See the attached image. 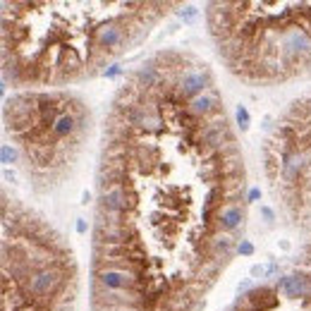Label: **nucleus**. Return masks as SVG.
Segmentation results:
<instances>
[{"instance_id":"nucleus-1","label":"nucleus","mask_w":311,"mask_h":311,"mask_svg":"<svg viewBox=\"0 0 311 311\" xmlns=\"http://www.w3.org/2000/svg\"><path fill=\"white\" fill-rule=\"evenodd\" d=\"M94 244H96V249L139 244V232H137L132 215H113L98 211L96 227H94Z\"/></svg>"},{"instance_id":"nucleus-2","label":"nucleus","mask_w":311,"mask_h":311,"mask_svg":"<svg viewBox=\"0 0 311 311\" xmlns=\"http://www.w3.org/2000/svg\"><path fill=\"white\" fill-rule=\"evenodd\" d=\"M278 51L290 72H297L311 65V34L290 22L278 32Z\"/></svg>"},{"instance_id":"nucleus-3","label":"nucleus","mask_w":311,"mask_h":311,"mask_svg":"<svg viewBox=\"0 0 311 311\" xmlns=\"http://www.w3.org/2000/svg\"><path fill=\"white\" fill-rule=\"evenodd\" d=\"M65 280H67L65 268L53 263L48 268H41V270H36V273H32L29 280L22 285V292L27 294L29 304H51L65 287Z\"/></svg>"},{"instance_id":"nucleus-4","label":"nucleus","mask_w":311,"mask_h":311,"mask_svg":"<svg viewBox=\"0 0 311 311\" xmlns=\"http://www.w3.org/2000/svg\"><path fill=\"white\" fill-rule=\"evenodd\" d=\"M129 24L120 17H113V20H103L98 22L96 27L89 34V41H91V51H98V53L113 55L122 51V46H127L132 39H129Z\"/></svg>"},{"instance_id":"nucleus-5","label":"nucleus","mask_w":311,"mask_h":311,"mask_svg":"<svg viewBox=\"0 0 311 311\" xmlns=\"http://www.w3.org/2000/svg\"><path fill=\"white\" fill-rule=\"evenodd\" d=\"M139 206V194L134 189V182L127 180L125 184L106 187L98 196V211L113 215H132Z\"/></svg>"},{"instance_id":"nucleus-6","label":"nucleus","mask_w":311,"mask_h":311,"mask_svg":"<svg viewBox=\"0 0 311 311\" xmlns=\"http://www.w3.org/2000/svg\"><path fill=\"white\" fill-rule=\"evenodd\" d=\"M146 273L127 268H94V282L110 292H137Z\"/></svg>"},{"instance_id":"nucleus-7","label":"nucleus","mask_w":311,"mask_h":311,"mask_svg":"<svg viewBox=\"0 0 311 311\" xmlns=\"http://www.w3.org/2000/svg\"><path fill=\"white\" fill-rule=\"evenodd\" d=\"M175 89L180 91V96L184 101H189V98L204 94L206 89H213V77H211V72L206 67H199V65L184 67V70H180V75H177Z\"/></svg>"},{"instance_id":"nucleus-8","label":"nucleus","mask_w":311,"mask_h":311,"mask_svg":"<svg viewBox=\"0 0 311 311\" xmlns=\"http://www.w3.org/2000/svg\"><path fill=\"white\" fill-rule=\"evenodd\" d=\"M187 110L196 120H201V122H208V120L223 115V103H220V96H218L215 86L213 89H206L204 94H199V96L189 98L187 101Z\"/></svg>"},{"instance_id":"nucleus-9","label":"nucleus","mask_w":311,"mask_h":311,"mask_svg":"<svg viewBox=\"0 0 311 311\" xmlns=\"http://www.w3.org/2000/svg\"><path fill=\"white\" fill-rule=\"evenodd\" d=\"M306 151H292L282 158V170H280V177L285 187H292V189H299V182H301V175L306 170Z\"/></svg>"},{"instance_id":"nucleus-10","label":"nucleus","mask_w":311,"mask_h":311,"mask_svg":"<svg viewBox=\"0 0 311 311\" xmlns=\"http://www.w3.org/2000/svg\"><path fill=\"white\" fill-rule=\"evenodd\" d=\"M278 292L290 297V299H306L311 297V278L304 273H290L278 280Z\"/></svg>"},{"instance_id":"nucleus-11","label":"nucleus","mask_w":311,"mask_h":311,"mask_svg":"<svg viewBox=\"0 0 311 311\" xmlns=\"http://www.w3.org/2000/svg\"><path fill=\"white\" fill-rule=\"evenodd\" d=\"M215 230L220 232H232L237 227L244 223V208L239 201H232V204H223L218 211H215Z\"/></svg>"},{"instance_id":"nucleus-12","label":"nucleus","mask_w":311,"mask_h":311,"mask_svg":"<svg viewBox=\"0 0 311 311\" xmlns=\"http://www.w3.org/2000/svg\"><path fill=\"white\" fill-rule=\"evenodd\" d=\"M235 251V237L230 232H220L215 230L213 235L206 237V254L208 258H218V261H227Z\"/></svg>"},{"instance_id":"nucleus-13","label":"nucleus","mask_w":311,"mask_h":311,"mask_svg":"<svg viewBox=\"0 0 311 311\" xmlns=\"http://www.w3.org/2000/svg\"><path fill=\"white\" fill-rule=\"evenodd\" d=\"M239 304H244L247 311H268L273 306H278V290H273V287H256L249 294H244Z\"/></svg>"},{"instance_id":"nucleus-14","label":"nucleus","mask_w":311,"mask_h":311,"mask_svg":"<svg viewBox=\"0 0 311 311\" xmlns=\"http://www.w3.org/2000/svg\"><path fill=\"white\" fill-rule=\"evenodd\" d=\"M82 67H84V63H82V58H79V53H77L75 48L63 46V48L58 51L55 70L60 72V79H70V77H75V72H79Z\"/></svg>"},{"instance_id":"nucleus-15","label":"nucleus","mask_w":311,"mask_h":311,"mask_svg":"<svg viewBox=\"0 0 311 311\" xmlns=\"http://www.w3.org/2000/svg\"><path fill=\"white\" fill-rule=\"evenodd\" d=\"M17 156H20V153H17L15 146H10V144H3V149H0V158H3V163H5V168L17 161Z\"/></svg>"},{"instance_id":"nucleus-16","label":"nucleus","mask_w":311,"mask_h":311,"mask_svg":"<svg viewBox=\"0 0 311 311\" xmlns=\"http://www.w3.org/2000/svg\"><path fill=\"white\" fill-rule=\"evenodd\" d=\"M235 118H237V125H239V129H242V132H247V129H249V122H251V120H249V110H247V108H244V106H237Z\"/></svg>"},{"instance_id":"nucleus-17","label":"nucleus","mask_w":311,"mask_h":311,"mask_svg":"<svg viewBox=\"0 0 311 311\" xmlns=\"http://www.w3.org/2000/svg\"><path fill=\"white\" fill-rule=\"evenodd\" d=\"M177 15H180V20H184V22H194V17L199 15V10H196L194 5H182V8L177 10Z\"/></svg>"},{"instance_id":"nucleus-18","label":"nucleus","mask_w":311,"mask_h":311,"mask_svg":"<svg viewBox=\"0 0 311 311\" xmlns=\"http://www.w3.org/2000/svg\"><path fill=\"white\" fill-rule=\"evenodd\" d=\"M237 251H239L242 256H251V254H254V244L247 242V239H242V242L237 244Z\"/></svg>"},{"instance_id":"nucleus-19","label":"nucleus","mask_w":311,"mask_h":311,"mask_svg":"<svg viewBox=\"0 0 311 311\" xmlns=\"http://www.w3.org/2000/svg\"><path fill=\"white\" fill-rule=\"evenodd\" d=\"M122 70H120L118 65H110V70H106V77H118Z\"/></svg>"},{"instance_id":"nucleus-20","label":"nucleus","mask_w":311,"mask_h":311,"mask_svg":"<svg viewBox=\"0 0 311 311\" xmlns=\"http://www.w3.org/2000/svg\"><path fill=\"white\" fill-rule=\"evenodd\" d=\"M77 232H86V220H77Z\"/></svg>"},{"instance_id":"nucleus-21","label":"nucleus","mask_w":311,"mask_h":311,"mask_svg":"<svg viewBox=\"0 0 311 311\" xmlns=\"http://www.w3.org/2000/svg\"><path fill=\"white\" fill-rule=\"evenodd\" d=\"M261 213L266 215L268 220H273V211H270V208H266V206H263V208H261Z\"/></svg>"},{"instance_id":"nucleus-22","label":"nucleus","mask_w":311,"mask_h":311,"mask_svg":"<svg viewBox=\"0 0 311 311\" xmlns=\"http://www.w3.org/2000/svg\"><path fill=\"white\" fill-rule=\"evenodd\" d=\"M258 199V189H251V192H249V201H256Z\"/></svg>"},{"instance_id":"nucleus-23","label":"nucleus","mask_w":311,"mask_h":311,"mask_svg":"<svg viewBox=\"0 0 311 311\" xmlns=\"http://www.w3.org/2000/svg\"><path fill=\"white\" fill-rule=\"evenodd\" d=\"M120 311H137V309H120Z\"/></svg>"}]
</instances>
